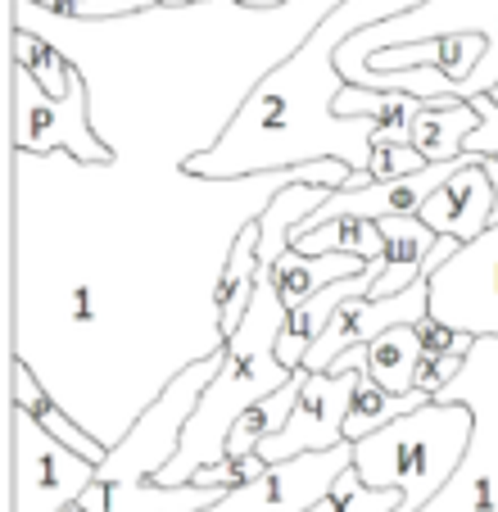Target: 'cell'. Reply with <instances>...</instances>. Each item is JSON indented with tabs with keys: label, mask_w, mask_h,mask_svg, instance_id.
Listing matches in <instances>:
<instances>
[{
	"label": "cell",
	"mask_w": 498,
	"mask_h": 512,
	"mask_svg": "<svg viewBox=\"0 0 498 512\" xmlns=\"http://www.w3.org/2000/svg\"><path fill=\"white\" fill-rule=\"evenodd\" d=\"M231 5H240V10H249V14H272V10L295 5V0H231Z\"/></svg>",
	"instance_id": "cell-25"
},
{
	"label": "cell",
	"mask_w": 498,
	"mask_h": 512,
	"mask_svg": "<svg viewBox=\"0 0 498 512\" xmlns=\"http://www.w3.org/2000/svg\"><path fill=\"white\" fill-rule=\"evenodd\" d=\"M331 200L326 186H313V182H299V186H281V191L268 195V204L259 209V268L263 277L272 272V263L290 250V236L304 218H313L322 204Z\"/></svg>",
	"instance_id": "cell-15"
},
{
	"label": "cell",
	"mask_w": 498,
	"mask_h": 512,
	"mask_svg": "<svg viewBox=\"0 0 498 512\" xmlns=\"http://www.w3.org/2000/svg\"><path fill=\"white\" fill-rule=\"evenodd\" d=\"M471 445H476V413L467 404L431 399L426 408L358 440L354 472L367 490H399V512H426L462 472Z\"/></svg>",
	"instance_id": "cell-3"
},
{
	"label": "cell",
	"mask_w": 498,
	"mask_h": 512,
	"mask_svg": "<svg viewBox=\"0 0 498 512\" xmlns=\"http://www.w3.org/2000/svg\"><path fill=\"white\" fill-rule=\"evenodd\" d=\"M367 263L354 259V254H317V259H308V254L299 250H286L277 263H272L268 272V286L277 290V300L290 309H299L304 300H313L317 290L336 286V281H349V277H363Z\"/></svg>",
	"instance_id": "cell-14"
},
{
	"label": "cell",
	"mask_w": 498,
	"mask_h": 512,
	"mask_svg": "<svg viewBox=\"0 0 498 512\" xmlns=\"http://www.w3.org/2000/svg\"><path fill=\"white\" fill-rule=\"evenodd\" d=\"M417 368H422L417 327H394L367 345V377L381 390H390V395H412L417 390Z\"/></svg>",
	"instance_id": "cell-19"
},
{
	"label": "cell",
	"mask_w": 498,
	"mask_h": 512,
	"mask_svg": "<svg viewBox=\"0 0 498 512\" xmlns=\"http://www.w3.org/2000/svg\"><path fill=\"white\" fill-rule=\"evenodd\" d=\"M431 318L476 340H498V223L431 272Z\"/></svg>",
	"instance_id": "cell-8"
},
{
	"label": "cell",
	"mask_w": 498,
	"mask_h": 512,
	"mask_svg": "<svg viewBox=\"0 0 498 512\" xmlns=\"http://www.w3.org/2000/svg\"><path fill=\"white\" fill-rule=\"evenodd\" d=\"M331 372H367V345L358 349H345V354L331 363Z\"/></svg>",
	"instance_id": "cell-24"
},
{
	"label": "cell",
	"mask_w": 498,
	"mask_h": 512,
	"mask_svg": "<svg viewBox=\"0 0 498 512\" xmlns=\"http://www.w3.org/2000/svg\"><path fill=\"white\" fill-rule=\"evenodd\" d=\"M290 250L308 254V259H317V254H354V259L363 263H376L385 259V232L381 223H367V218H336V223L317 227V232L308 236H295V245Z\"/></svg>",
	"instance_id": "cell-21"
},
{
	"label": "cell",
	"mask_w": 498,
	"mask_h": 512,
	"mask_svg": "<svg viewBox=\"0 0 498 512\" xmlns=\"http://www.w3.org/2000/svg\"><path fill=\"white\" fill-rule=\"evenodd\" d=\"M64 512H87V508H82V503H68V508Z\"/></svg>",
	"instance_id": "cell-27"
},
{
	"label": "cell",
	"mask_w": 498,
	"mask_h": 512,
	"mask_svg": "<svg viewBox=\"0 0 498 512\" xmlns=\"http://www.w3.org/2000/svg\"><path fill=\"white\" fill-rule=\"evenodd\" d=\"M218 372H222V349H213V354L186 363V368L177 372V377L168 381V386H163L150 404H145V413L127 426L123 440L109 449V458L100 463L96 481L127 485V490L159 485L163 467L173 463L177 449H182V440H186V422L195 417L204 390L213 386V377H218Z\"/></svg>",
	"instance_id": "cell-4"
},
{
	"label": "cell",
	"mask_w": 498,
	"mask_h": 512,
	"mask_svg": "<svg viewBox=\"0 0 498 512\" xmlns=\"http://www.w3.org/2000/svg\"><path fill=\"white\" fill-rule=\"evenodd\" d=\"M426 0H345L326 14L299 50L272 64L231 123L213 136V145L182 159V173L195 182H240V177H268L290 168L340 159L354 173H367L372 159V118H340L336 100L349 87L336 68V50L363 28L408 14Z\"/></svg>",
	"instance_id": "cell-1"
},
{
	"label": "cell",
	"mask_w": 498,
	"mask_h": 512,
	"mask_svg": "<svg viewBox=\"0 0 498 512\" xmlns=\"http://www.w3.org/2000/svg\"><path fill=\"white\" fill-rule=\"evenodd\" d=\"M381 232H385V245H390V250H385L381 281L372 286L376 300L399 295V290H408L412 281H422L426 277V259H431V250L440 245V236H435L422 218H385Z\"/></svg>",
	"instance_id": "cell-16"
},
{
	"label": "cell",
	"mask_w": 498,
	"mask_h": 512,
	"mask_svg": "<svg viewBox=\"0 0 498 512\" xmlns=\"http://www.w3.org/2000/svg\"><path fill=\"white\" fill-rule=\"evenodd\" d=\"M14 145L19 155L64 150L77 164H114V145L91 127V96L82 73L73 78V91L55 100L32 82V73L14 64Z\"/></svg>",
	"instance_id": "cell-6"
},
{
	"label": "cell",
	"mask_w": 498,
	"mask_h": 512,
	"mask_svg": "<svg viewBox=\"0 0 498 512\" xmlns=\"http://www.w3.org/2000/svg\"><path fill=\"white\" fill-rule=\"evenodd\" d=\"M259 218H249L245 227L236 232L227 259L218 268V290H213V313H218V340L227 345L231 336L240 331V322L249 318V304L259 295Z\"/></svg>",
	"instance_id": "cell-12"
},
{
	"label": "cell",
	"mask_w": 498,
	"mask_h": 512,
	"mask_svg": "<svg viewBox=\"0 0 498 512\" xmlns=\"http://www.w3.org/2000/svg\"><path fill=\"white\" fill-rule=\"evenodd\" d=\"M281 327H286V304L277 300V290L263 277L259 295L249 304V318L240 322V331L222 345V372L213 377V386L204 390L195 417L186 422V440L173 463L163 467L159 485H186L195 472L222 463V458H227V435H231V426L240 422V413L263 404L268 395H277V390L295 377L277 358Z\"/></svg>",
	"instance_id": "cell-2"
},
{
	"label": "cell",
	"mask_w": 498,
	"mask_h": 512,
	"mask_svg": "<svg viewBox=\"0 0 498 512\" xmlns=\"http://www.w3.org/2000/svg\"><path fill=\"white\" fill-rule=\"evenodd\" d=\"M435 236H453V241L471 245L476 236H485L498 223V195L494 177L485 173V155H471L440 191L426 200V209L417 213Z\"/></svg>",
	"instance_id": "cell-11"
},
{
	"label": "cell",
	"mask_w": 498,
	"mask_h": 512,
	"mask_svg": "<svg viewBox=\"0 0 498 512\" xmlns=\"http://www.w3.org/2000/svg\"><path fill=\"white\" fill-rule=\"evenodd\" d=\"M426 159L417 155V145H372V159H367V173L372 182H394V177H412L422 173Z\"/></svg>",
	"instance_id": "cell-22"
},
{
	"label": "cell",
	"mask_w": 498,
	"mask_h": 512,
	"mask_svg": "<svg viewBox=\"0 0 498 512\" xmlns=\"http://www.w3.org/2000/svg\"><path fill=\"white\" fill-rule=\"evenodd\" d=\"M100 467L73 454L28 413L14 408V512H64L96 485Z\"/></svg>",
	"instance_id": "cell-7"
},
{
	"label": "cell",
	"mask_w": 498,
	"mask_h": 512,
	"mask_svg": "<svg viewBox=\"0 0 498 512\" xmlns=\"http://www.w3.org/2000/svg\"><path fill=\"white\" fill-rule=\"evenodd\" d=\"M417 340H422L426 358H453V354H471V349H476V336H462V331L444 327V322H435V318L417 322Z\"/></svg>",
	"instance_id": "cell-23"
},
{
	"label": "cell",
	"mask_w": 498,
	"mask_h": 512,
	"mask_svg": "<svg viewBox=\"0 0 498 512\" xmlns=\"http://www.w3.org/2000/svg\"><path fill=\"white\" fill-rule=\"evenodd\" d=\"M14 408H28L32 417H37L41 426H46L50 435H55L64 449H73V454H82V458H91V463H105L109 458V445L100 440V435H91V431H82V426L73 422V417L64 413V408L55 404V399L41 390V381H32V368L28 363H14Z\"/></svg>",
	"instance_id": "cell-17"
},
{
	"label": "cell",
	"mask_w": 498,
	"mask_h": 512,
	"mask_svg": "<svg viewBox=\"0 0 498 512\" xmlns=\"http://www.w3.org/2000/svg\"><path fill=\"white\" fill-rule=\"evenodd\" d=\"M191 5H209V0H159V10H191Z\"/></svg>",
	"instance_id": "cell-26"
},
{
	"label": "cell",
	"mask_w": 498,
	"mask_h": 512,
	"mask_svg": "<svg viewBox=\"0 0 498 512\" xmlns=\"http://www.w3.org/2000/svg\"><path fill=\"white\" fill-rule=\"evenodd\" d=\"M304 377L308 372L299 368L277 395H268L263 404H254L249 413H240V422L231 426V435H227V463H245V458H254L263 445H268L272 435L286 431L290 413H295V404H299V390H304Z\"/></svg>",
	"instance_id": "cell-18"
},
{
	"label": "cell",
	"mask_w": 498,
	"mask_h": 512,
	"mask_svg": "<svg viewBox=\"0 0 498 512\" xmlns=\"http://www.w3.org/2000/svg\"><path fill=\"white\" fill-rule=\"evenodd\" d=\"M358 381H363V372H308L286 431L272 435L268 445L259 449L263 463L277 467V463H290V458L326 454V449L349 445L345 422H349V404H354Z\"/></svg>",
	"instance_id": "cell-9"
},
{
	"label": "cell",
	"mask_w": 498,
	"mask_h": 512,
	"mask_svg": "<svg viewBox=\"0 0 498 512\" xmlns=\"http://www.w3.org/2000/svg\"><path fill=\"white\" fill-rule=\"evenodd\" d=\"M435 37H480L485 41V59H480L476 73H471L453 96L458 100L494 96L498 91V0H426L417 10L394 14V19L349 37L345 46L336 50V68L349 82L376 50L412 46V41H435Z\"/></svg>",
	"instance_id": "cell-5"
},
{
	"label": "cell",
	"mask_w": 498,
	"mask_h": 512,
	"mask_svg": "<svg viewBox=\"0 0 498 512\" xmlns=\"http://www.w3.org/2000/svg\"><path fill=\"white\" fill-rule=\"evenodd\" d=\"M426 404H431V395H422V390H412V395H390V390H381L363 372V381H358V390H354V404H349L345 440L349 445H358V440L385 431L390 422H399V417L417 413V408H426Z\"/></svg>",
	"instance_id": "cell-20"
},
{
	"label": "cell",
	"mask_w": 498,
	"mask_h": 512,
	"mask_svg": "<svg viewBox=\"0 0 498 512\" xmlns=\"http://www.w3.org/2000/svg\"><path fill=\"white\" fill-rule=\"evenodd\" d=\"M354 467V445L326 449V454H304L277 463L263 481H249L231 490L222 503L204 512H308L336 490V481Z\"/></svg>",
	"instance_id": "cell-10"
},
{
	"label": "cell",
	"mask_w": 498,
	"mask_h": 512,
	"mask_svg": "<svg viewBox=\"0 0 498 512\" xmlns=\"http://www.w3.org/2000/svg\"><path fill=\"white\" fill-rule=\"evenodd\" d=\"M485 127L480 109L471 100L458 96H435L426 100V109L417 114V127H412V145L426 164H453V159L467 155V141Z\"/></svg>",
	"instance_id": "cell-13"
}]
</instances>
